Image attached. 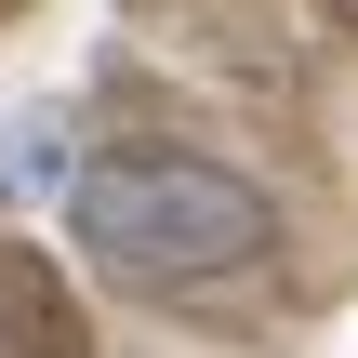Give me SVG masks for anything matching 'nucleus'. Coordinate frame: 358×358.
Wrapping results in <instances>:
<instances>
[{"label": "nucleus", "instance_id": "f257e3e1", "mask_svg": "<svg viewBox=\"0 0 358 358\" xmlns=\"http://www.w3.org/2000/svg\"><path fill=\"white\" fill-rule=\"evenodd\" d=\"M66 239L106 266V279H146V292H199V279H239L266 266L279 213L252 173L199 159V146H93L66 173Z\"/></svg>", "mask_w": 358, "mask_h": 358}]
</instances>
